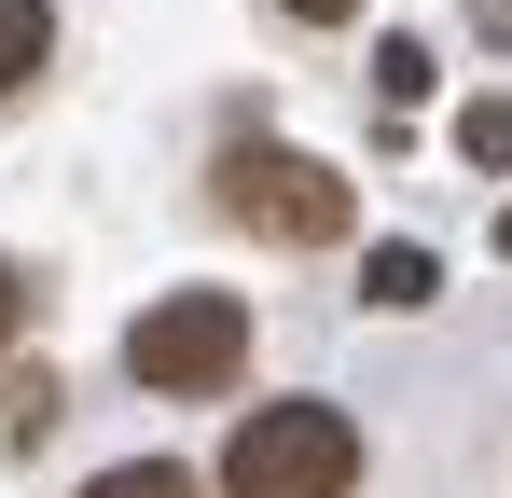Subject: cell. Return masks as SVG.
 <instances>
[{
  "label": "cell",
  "mask_w": 512,
  "mask_h": 498,
  "mask_svg": "<svg viewBox=\"0 0 512 498\" xmlns=\"http://www.w3.org/2000/svg\"><path fill=\"white\" fill-rule=\"evenodd\" d=\"M14 332H28V277L0 263V346H14Z\"/></svg>",
  "instance_id": "obj_8"
},
{
  "label": "cell",
  "mask_w": 512,
  "mask_h": 498,
  "mask_svg": "<svg viewBox=\"0 0 512 498\" xmlns=\"http://www.w3.org/2000/svg\"><path fill=\"white\" fill-rule=\"evenodd\" d=\"M457 153H471V166H512V111H499V97L457 111Z\"/></svg>",
  "instance_id": "obj_7"
},
{
  "label": "cell",
  "mask_w": 512,
  "mask_h": 498,
  "mask_svg": "<svg viewBox=\"0 0 512 498\" xmlns=\"http://www.w3.org/2000/svg\"><path fill=\"white\" fill-rule=\"evenodd\" d=\"M429 291H443V263H429L416 236H388V249H374V263H360V305H388V319H416Z\"/></svg>",
  "instance_id": "obj_4"
},
{
  "label": "cell",
  "mask_w": 512,
  "mask_h": 498,
  "mask_svg": "<svg viewBox=\"0 0 512 498\" xmlns=\"http://www.w3.org/2000/svg\"><path fill=\"white\" fill-rule=\"evenodd\" d=\"M208 194H222V222H250L277 249H333L360 222V194H346L319 153H291V139H236V153L208 166Z\"/></svg>",
  "instance_id": "obj_3"
},
{
  "label": "cell",
  "mask_w": 512,
  "mask_h": 498,
  "mask_svg": "<svg viewBox=\"0 0 512 498\" xmlns=\"http://www.w3.org/2000/svg\"><path fill=\"white\" fill-rule=\"evenodd\" d=\"M346 485H360L346 402H250L222 443V498H346Z\"/></svg>",
  "instance_id": "obj_1"
},
{
  "label": "cell",
  "mask_w": 512,
  "mask_h": 498,
  "mask_svg": "<svg viewBox=\"0 0 512 498\" xmlns=\"http://www.w3.org/2000/svg\"><path fill=\"white\" fill-rule=\"evenodd\" d=\"M125 374H139L153 402H222V388L250 374V305H236V291H167V305H139V319H125Z\"/></svg>",
  "instance_id": "obj_2"
},
{
  "label": "cell",
  "mask_w": 512,
  "mask_h": 498,
  "mask_svg": "<svg viewBox=\"0 0 512 498\" xmlns=\"http://www.w3.org/2000/svg\"><path fill=\"white\" fill-rule=\"evenodd\" d=\"M84 498H208V485H194L180 457H125V471H97Z\"/></svg>",
  "instance_id": "obj_6"
},
{
  "label": "cell",
  "mask_w": 512,
  "mask_h": 498,
  "mask_svg": "<svg viewBox=\"0 0 512 498\" xmlns=\"http://www.w3.org/2000/svg\"><path fill=\"white\" fill-rule=\"evenodd\" d=\"M277 14H305V28H346V14H360V0H277Z\"/></svg>",
  "instance_id": "obj_9"
},
{
  "label": "cell",
  "mask_w": 512,
  "mask_h": 498,
  "mask_svg": "<svg viewBox=\"0 0 512 498\" xmlns=\"http://www.w3.org/2000/svg\"><path fill=\"white\" fill-rule=\"evenodd\" d=\"M499 249H512V208H499Z\"/></svg>",
  "instance_id": "obj_10"
},
{
  "label": "cell",
  "mask_w": 512,
  "mask_h": 498,
  "mask_svg": "<svg viewBox=\"0 0 512 498\" xmlns=\"http://www.w3.org/2000/svg\"><path fill=\"white\" fill-rule=\"evenodd\" d=\"M56 56V0H0V97H28Z\"/></svg>",
  "instance_id": "obj_5"
}]
</instances>
